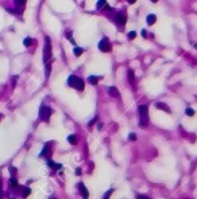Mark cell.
<instances>
[{"mask_svg":"<svg viewBox=\"0 0 197 199\" xmlns=\"http://www.w3.org/2000/svg\"><path fill=\"white\" fill-rule=\"evenodd\" d=\"M138 112H139V117H140V121H139L140 126H147L148 121H150V118H148V108L146 105H139Z\"/></svg>","mask_w":197,"mask_h":199,"instance_id":"1","label":"cell"},{"mask_svg":"<svg viewBox=\"0 0 197 199\" xmlns=\"http://www.w3.org/2000/svg\"><path fill=\"white\" fill-rule=\"evenodd\" d=\"M68 85H69L70 87H74V89L80 90V92H82L84 87H85L84 81H82L80 77H77V75H70V77L68 78Z\"/></svg>","mask_w":197,"mask_h":199,"instance_id":"2","label":"cell"},{"mask_svg":"<svg viewBox=\"0 0 197 199\" xmlns=\"http://www.w3.org/2000/svg\"><path fill=\"white\" fill-rule=\"evenodd\" d=\"M51 59V42H50V38L45 39V47H43V61L45 63H49Z\"/></svg>","mask_w":197,"mask_h":199,"instance_id":"3","label":"cell"},{"mask_svg":"<svg viewBox=\"0 0 197 199\" xmlns=\"http://www.w3.org/2000/svg\"><path fill=\"white\" fill-rule=\"evenodd\" d=\"M51 108L50 106H46V105H42L41 109H39V118L43 121H49V118L51 116Z\"/></svg>","mask_w":197,"mask_h":199,"instance_id":"4","label":"cell"},{"mask_svg":"<svg viewBox=\"0 0 197 199\" xmlns=\"http://www.w3.org/2000/svg\"><path fill=\"white\" fill-rule=\"evenodd\" d=\"M99 50L103 51V53H108L111 50V43H109V39L108 38H103L99 43Z\"/></svg>","mask_w":197,"mask_h":199,"instance_id":"5","label":"cell"},{"mask_svg":"<svg viewBox=\"0 0 197 199\" xmlns=\"http://www.w3.org/2000/svg\"><path fill=\"white\" fill-rule=\"evenodd\" d=\"M126 20H127V16H126V14L124 12H119L116 15V18H115V22H116V24L117 26H120L123 27L126 24Z\"/></svg>","mask_w":197,"mask_h":199,"instance_id":"6","label":"cell"},{"mask_svg":"<svg viewBox=\"0 0 197 199\" xmlns=\"http://www.w3.org/2000/svg\"><path fill=\"white\" fill-rule=\"evenodd\" d=\"M15 3V8H16V14L22 12L23 8L26 7V0H14Z\"/></svg>","mask_w":197,"mask_h":199,"instance_id":"7","label":"cell"},{"mask_svg":"<svg viewBox=\"0 0 197 199\" xmlns=\"http://www.w3.org/2000/svg\"><path fill=\"white\" fill-rule=\"evenodd\" d=\"M50 155H51V149L49 148V145H45V148H43V151L41 152V157H46V159H50Z\"/></svg>","mask_w":197,"mask_h":199,"instance_id":"8","label":"cell"},{"mask_svg":"<svg viewBox=\"0 0 197 199\" xmlns=\"http://www.w3.org/2000/svg\"><path fill=\"white\" fill-rule=\"evenodd\" d=\"M108 93H109V95H114V97H116V98H120V93H119V90H117L115 86L108 87Z\"/></svg>","mask_w":197,"mask_h":199,"instance_id":"9","label":"cell"},{"mask_svg":"<svg viewBox=\"0 0 197 199\" xmlns=\"http://www.w3.org/2000/svg\"><path fill=\"white\" fill-rule=\"evenodd\" d=\"M155 106L158 108V109H162V110H165V112H168V113H170L171 110H170V108L166 105V104H163V102H157L155 104Z\"/></svg>","mask_w":197,"mask_h":199,"instance_id":"10","label":"cell"},{"mask_svg":"<svg viewBox=\"0 0 197 199\" xmlns=\"http://www.w3.org/2000/svg\"><path fill=\"white\" fill-rule=\"evenodd\" d=\"M99 81H100V77H97V75H89L88 77V82L91 85H97Z\"/></svg>","mask_w":197,"mask_h":199,"instance_id":"11","label":"cell"},{"mask_svg":"<svg viewBox=\"0 0 197 199\" xmlns=\"http://www.w3.org/2000/svg\"><path fill=\"white\" fill-rule=\"evenodd\" d=\"M78 187H80L81 191H82V196H84V199H88L89 192H88V190H86V187L84 186V183H80V184H78Z\"/></svg>","mask_w":197,"mask_h":199,"instance_id":"12","label":"cell"},{"mask_svg":"<svg viewBox=\"0 0 197 199\" xmlns=\"http://www.w3.org/2000/svg\"><path fill=\"white\" fill-rule=\"evenodd\" d=\"M155 22H157V16H155L154 14H150V15L147 16V24H148V26H153Z\"/></svg>","mask_w":197,"mask_h":199,"instance_id":"13","label":"cell"},{"mask_svg":"<svg viewBox=\"0 0 197 199\" xmlns=\"http://www.w3.org/2000/svg\"><path fill=\"white\" fill-rule=\"evenodd\" d=\"M47 164H49V167H51V168H54V170H61L62 168V165L61 164H57V163H53L50 159H47Z\"/></svg>","mask_w":197,"mask_h":199,"instance_id":"14","label":"cell"},{"mask_svg":"<svg viewBox=\"0 0 197 199\" xmlns=\"http://www.w3.org/2000/svg\"><path fill=\"white\" fill-rule=\"evenodd\" d=\"M68 141H69L72 145H76V144H77V137L74 136V134H69V136H68Z\"/></svg>","mask_w":197,"mask_h":199,"instance_id":"15","label":"cell"},{"mask_svg":"<svg viewBox=\"0 0 197 199\" xmlns=\"http://www.w3.org/2000/svg\"><path fill=\"white\" fill-rule=\"evenodd\" d=\"M73 53H74L76 57H80V55H82V53H84V49H81V47H74Z\"/></svg>","mask_w":197,"mask_h":199,"instance_id":"16","label":"cell"},{"mask_svg":"<svg viewBox=\"0 0 197 199\" xmlns=\"http://www.w3.org/2000/svg\"><path fill=\"white\" fill-rule=\"evenodd\" d=\"M22 191H23V194H22V196H23V198H27V196L31 194V190H30L28 187H23V188H22Z\"/></svg>","mask_w":197,"mask_h":199,"instance_id":"17","label":"cell"},{"mask_svg":"<svg viewBox=\"0 0 197 199\" xmlns=\"http://www.w3.org/2000/svg\"><path fill=\"white\" fill-rule=\"evenodd\" d=\"M105 5H107V4H105V0H99L97 4H96V8H97V10H103Z\"/></svg>","mask_w":197,"mask_h":199,"instance_id":"18","label":"cell"},{"mask_svg":"<svg viewBox=\"0 0 197 199\" xmlns=\"http://www.w3.org/2000/svg\"><path fill=\"white\" fill-rule=\"evenodd\" d=\"M134 79H135V77H134V71L130 69L128 70V81H130V84H134Z\"/></svg>","mask_w":197,"mask_h":199,"instance_id":"19","label":"cell"},{"mask_svg":"<svg viewBox=\"0 0 197 199\" xmlns=\"http://www.w3.org/2000/svg\"><path fill=\"white\" fill-rule=\"evenodd\" d=\"M185 114L189 116V117H192V116H194V110H193L192 108H186V109H185Z\"/></svg>","mask_w":197,"mask_h":199,"instance_id":"20","label":"cell"},{"mask_svg":"<svg viewBox=\"0 0 197 199\" xmlns=\"http://www.w3.org/2000/svg\"><path fill=\"white\" fill-rule=\"evenodd\" d=\"M23 44H25L26 47L31 46V44H33V39H31V38H26L25 41H23Z\"/></svg>","mask_w":197,"mask_h":199,"instance_id":"21","label":"cell"},{"mask_svg":"<svg viewBox=\"0 0 197 199\" xmlns=\"http://www.w3.org/2000/svg\"><path fill=\"white\" fill-rule=\"evenodd\" d=\"M112 192H114V188H111V190H108L107 192L104 194V196H103V199H109V196L112 195Z\"/></svg>","mask_w":197,"mask_h":199,"instance_id":"22","label":"cell"},{"mask_svg":"<svg viewBox=\"0 0 197 199\" xmlns=\"http://www.w3.org/2000/svg\"><path fill=\"white\" fill-rule=\"evenodd\" d=\"M10 186H12V187H18V180L15 179V178H11V179H10Z\"/></svg>","mask_w":197,"mask_h":199,"instance_id":"23","label":"cell"},{"mask_svg":"<svg viewBox=\"0 0 197 199\" xmlns=\"http://www.w3.org/2000/svg\"><path fill=\"white\" fill-rule=\"evenodd\" d=\"M127 36H128V39H134V38H136V33L135 31H130Z\"/></svg>","mask_w":197,"mask_h":199,"instance_id":"24","label":"cell"},{"mask_svg":"<svg viewBox=\"0 0 197 199\" xmlns=\"http://www.w3.org/2000/svg\"><path fill=\"white\" fill-rule=\"evenodd\" d=\"M128 139H130V140H132V141H135V140H136V134H135V133H130Z\"/></svg>","mask_w":197,"mask_h":199,"instance_id":"25","label":"cell"},{"mask_svg":"<svg viewBox=\"0 0 197 199\" xmlns=\"http://www.w3.org/2000/svg\"><path fill=\"white\" fill-rule=\"evenodd\" d=\"M136 199H150V198L146 196V195H138V196H136Z\"/></svg>","mask_w":197,"mask_h":199,"instance_id":"26","label":"cell"},{"mask_svg":"<svg viewBox=\"0 0 197 199\" xmlns=\"http://www.w3.org/2000/svg\"><path fill=\"white\" fill-rule=\"evenodd\" d=\"M96 121H97V117H94V118H93L92 121H89V126H91V125H93V124L96 123Z\"/></svg>","mask_w":197,"mask_h":199,"instance_id":"27","label":"cell"},{"mask_svg":"<svg viewBox=\"0 0 197 199\" xmlns=\"http://www.w3.org/2000/svg\"><path fill=\"white\" fill-rule=\"evenodd\" d=\"M142 36H143V38H146V36H147V33H146L145 30H142Z\"/></svg>","mask_w":197,"mask_h":199,"instance_id":"28","label":"cell"},{"mask_svg":"<svg viewBox=\"0 0 197 199\" xmlns=\"http://www.w3.org/2000/svg\"><path fill=\"white\" fill-rule=\"evenodd\" d=\"M97 128H99V129H101V128H103V124H101V123H99V125H97Z\"/></svg>","mask_w":197,"mask_h":199,"instance_id":"29","label":"cell"},{"mask_svg":"<svg viewBox=\"0 0 197 199\" xmlns=\"http://www.w3.org/2000/svg\"><path fill=\"white\" fill-rule=\"evenodd\" d=\"M135 2H136V0H128V3H131V4H132V3H135Z\"/></svg>","mask_w":197,"mask_h":199,"instance_id":"30","label":"cell"},{"mask_svg":"<svg viewBox=\"0 0 197 199\" xmlns=\"http://www.w3.org/2000/svg\"><path fill=\"white\" fill-rule=\"evenodd\" d=\"M151 2H153V3H157V2H158V0H151Z\"/></svg>","mask_w":197,"mask_h":199,"instance_id":"31","label":"cell"},{"mask_svg":"<svg viewBox=\"0 0 197 199\" xmlns=\"http://www.w3.org/2000/svg\"><path fill=\"white\" fill-rule=\"evenodd\" d=\"M51 199H56V198H51Z\"/></svg>","mask_w":197,"mask_h":199,"instance_id":"32","label":"cell"},{"mask_svg":"<svg viewBox=\"0 0 197 199\" xmlns=\"http://www.w3.org/2000/svg\"><path fill=\"white\" fill-rule=\"evenodd\" d=\"M0 117H2V116H0Z\"/></svg>","mask_w":197,"mask_h":199,"instance_id":"33","label":"cell"}]
</instances>
